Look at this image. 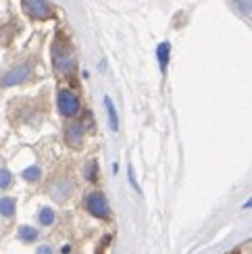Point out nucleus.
I'll return each mask as SVG.
<instances>
[{
  "instance_id": "f257e3e1",
  "label": "nucleus",
  "mask_w": 252,
  "mask_h": 254,
  "mask_svg": "<svg viewBox=\"0 0 252 254\" xmlns=\"http://www.w3.org/2000/svg\"><path fill=\"white\" fill-rule=\"evenodd\" d=\"M86 208L92 217L102 219V221H109L111 219V206H109V200L102 192L94 190L86 196Z\"/></svg>"
},
{
  "instance_id": "f03ea898",
  "label": "nucleus",
  "mask_w": 252,
  "mask_h": 254,
  "mask_svg": "<svg viewBox=\"0 0 252 254\" xmlns=\"http://www.w3.org/2000/svg\"><path fill=\"white\" fill-rule=\"evenodd\" d=\"M57 109H59V113H61V117L73 119V117H75V115L79 113L81 104H79V98H77L71 90H59V96H57Z\"/></svg>"
},
{
  "instance_id": "7ed1b4c3",
  "label": "nucleus",
  "mask_w": 252,
  "mask_h": 254,
  "mask_svg": "<svg viewBox=\"0 0 252 254\" xmlns=\"http://www.w3.org/2000/svg\"><path fill=\"white\" fill-rule=\"evenodd\" d=\"M23 8L31 19L44 21L55 15V8H52L50 0H23Z\"/></svg>"
},
{
  "instance_id": "20e7f679",
  "label": "nucleus",
  "mask_w": 252,
  "mask_h": 254,
  "mask_svg": "<svg viewBox=\"0 0 252 254\" xmlns=\"http://www.w3.org/2000/svg\"><path fill=\"white\" fill-rule=\"evenodd\" d=\"M31 73H34V65H31V63L19 65L15 69H10L8 73H4L2 79H0V86H4V88L19 86V83H23V81H27L31 77Z\"/></svg>"
},
{
  "instance_id": "39448f33",
  "label": "nucleus",
  "mask_w": 252,
  "mask_h": 254,
  "mask_svg": "<svg viewBox=\"0 0 252 254\" xmlns=\"http://www.w3.org/2000/svg\"><path fill=\"white\" fill-rule=\"evenodd\" d=\"M83 137H86V125H83L81 121H73L65 127V142L67 146L71 148H81L83 146Z\"/></svg>"
},
{
  "instance_id": "423d86ee",
  "label": "nucleus",
  "mask_w": 252,
  "mask_h": 254,
  "mask_svg": "<svg viewBox=\"0 0 252 254\" xmlns=\"http://www.w3.org/2000/svg\"><path fill=\"white\" fill-rule=\"evenodd\" d=\"M52 57H55V67L61 73H71L75 69V59H73V52L71 48H61V52L57 48H52Z\"/></svg>"
},
{
  "instance_id": "0eeeda50",
  "label": "nucleus",
  "mask_w": 252,
  "mask_h": 254,
  "mask_svg": "<svg viewBox=\"0 0 252 254\" xmlns=\"http://www.w3.org/2000/svg\"><path fill=\"white\" fill-rule=\"evenodd\" d=\"M169 59H171V44L169 42H161V44L156 46V61H159L161 73H165L167 67H169Z\"/></svg>"
},
{
  "instance_id": "6e6552de",
  "label": "nucleus",
  "mask_w": 252,
  "mask_h": 254,
  "mask_svg": "<svg viewBox=\"0 0 252 254\" xmlns=\"http://www.w3.org/2000/svg\"><path fill=\"white\" fill-rule=\"evenodd\" d=\"M71 190H73V184L69 182V179H63L61 184H57L55 188H52V198H55L57 202H65V200L69 198V194H71Z\"/></svg>"
},
{
  "instance_id": "1a4fd4ad",
  "label": "nucleus",
  "mask_w": 252,
  "mask_h": 254,
  "mask_svg": "<svg viewBox=\"0 0 252 254\" xmlns=\"http://www.w3.org/2000/svg\"><path fill=\"white\" fill-rule=\"evenodd\" d=\"M104 109H107L111 131H119V115H117V109H115V102L111 100V96H104Z\"/></svg>"
},
{
  "instance_id": "9d476101",
  "label": "nucleus",
  "mask_w": 252,
  "mask_h": 254,
  "mask_svg": "<svg viewBox=\"0 0 252 254\" xmlns=\"http://www.w3.org/2000/svg\"><path fill=\"white\" fill-rule=\"evenodd\" d=\"M17 238L23 242V244H34V242L40 240V231L36 227H31V225H21L17 229Z\"/></svg>"
},
{
  "instance_id": "9b49d317",
  "label": "nucleus",
  "mask_w": 252,
  "mask_h": 254,
  "mask_svg": "<svg viewBox=\"0 0 252 254\" xmlns=\"http://www.w3.org/2000/svg\"><path fill=\"white\" fill-rule=\"evenodd\" d=\"M17 213V200L13 196H2L0 198V215L4 219H13Z\"/></svg>"
},
{
  "instance_id": "f8f14e48",
  "label": "nucleus",
  "mask_w": 252,
  "mask_h": 254,
  "mask_svg": "<svg viewBox=\"0 0 252 254\" xmlns=\"http://www.w3.org/2000/svg\"><path fill=\"white\" fill-rule=\"evenodd\" d=\"M55 221H57V215H55V210H52L50 206H42L38 210V223L42 227H50V225H55Z\"/></svg>"
},
{
  "instance_id": "ddd939ff",
  "label": "nucleus",
  "mask_w": 252,
  "mask_h": 254,
  "mask_svg": "<svg viewBox=\"0 0 252 254\" xmlns=\"http://www.w3.org/2000/svg\"><path fill=\"white\" fill-rule=\"evenodd\" d=\"M21 177H23L27 184H36V182H40V177H42V169H40L38 165H31V167L23 169Z\"/></svg>"
},
{
  "instance_id": "4468645a",
  "label": "nucleus",
  "mask_w": 252,
  "mask_h": 254,
  "mask_svg": "<svg viewBox=\"0 0 252 254\" xmlns=\"http://www.w3.org/2000/svg\"><path fill=\"white\" fill-rule=\"evenodd\" d=\"M86 179L88 182H96L98 179V163L96 161H88V165H86Z\"/></svg>"
},
{
  "instance_id": "2eb2a0df",
  "label": "nucleus",
  "mask_w": 252,
  "mask_h": 254,
  "mask_svg": "<svg viewBox=\"0 0 252 254\" xmlns=\"http://www.w3.org/2000/svg\"><path fill=\"white\" fill-rule=\"evenodd\" d=\"M232 2H234V6H236L242 15L250 17V13H252V0H232Z\"/></svg>"
},
{
  "instance_id": "dca6fc26",
  "label": "nucleus",
  "mask_w": 252,
  "mask_h": 254,
  "mask_svg": "<svg viewBox=\"0 0 252 254\" xmlns=\"http://www.w3.org/2000/svg\"><path fill=\"white\" fill-rule=\"evenodd\" d=\"M10 184H13V173L2 167V169H0V190L10 188Z\"/></svg>"
},
{
  "instance_id": "f3484780",
  "label": "nucleus",
  "mask_w": 252,
  "mask_h": 254,
  "mask_svg": "<svg viewBox=\"0 0 252 254\" xmlns=\"http://www.w3.org/2000/svg\"><path fill=\"white\" fill-rule=\"evenodd\" d=\"M127 175H129V184H131V188L135 190V192H142L140 186H138V182H135V175H133V169H131V167L127 169Z\"/></svg>"
},
{
  "instance_id": "a211bd4d",
  "label": "nucleus",
  "mask_w": 252,
  "mask_h": 254,
  "mask_svg": "<svg viewBox=\"0 0 252 254\" xmlns=\"http://www.w3.org/2000/svg\"><path fill=\"white\" fill-rule=\"evenodd\" d=\"M36 254H55V250H52L48 244H42V246H38Z\"/></svg>"
}]
</instances>
